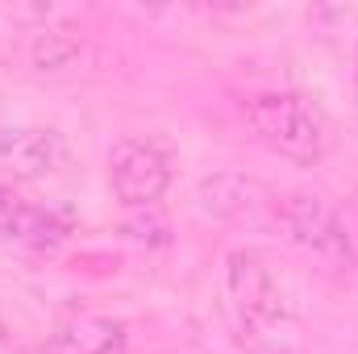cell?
Segmentation results:
<instances>
[{"instance_id":"obj_7","label":"cell","mask_w":358,"mask_h":354,"mask_svg":"<svg viewBox=\"0 0 358 354\" xmlns=\"http://www.w3.org/2000/svg\"><path fill=\"white\" fill-rule=\"evenodd\" d=\"M0 234L34 255H55L67 242V221L42 204L13 196V187H0Z\"/></svg>"},{"instance_id":"obj_8","label":"cell","mask_w":358,"mask_h":354,"mask_svg":"<svg viewBox=\"0 0 358 354\" xmlns=\"http://www.w3.org/2000/svg\"><path fill=\"white\" fill-rule=\"evenodd\" d=\"M125 346H129V330L117 317L76 313L55 325L42 354H125Z\"/></svg>"},{"instance_id":"obj_3","label":"cell","mask_w":358,"mask_h":354,"mask_svg":"<svg viewBox=\"0 0 358 354\" xmlns=\"http://www.w3.org/2000/svg\"><path fill=\"white\" fill-rule=\"evenodd\" d=\"M225 292H229V309H234L238 325L255 338L271 334L287 313L271 267L255 250H234L225 259Z\"/></svg>"},{"instance_id":"obj_1","label":"cell","mask_w":358,"mask_h":354,"mask_svg":"<svg viewBox=\"0 0 358 354\" xmlns=\"http://www.w3.org/2000/svg\"><path fill=\"white\" fill-rule=\"evenodd\" d=\"M242 117L267 150L300 167H317L334 146L325 117L296 92H259L242 104Z\"/></svg>"},{"instance_id":"obj_4","label":"cell","mask_w":358,"mask_h":354,"mask_svg":"<svg viewBox=\"0 0 358 354\" xmlns=\"http://www.w3.org/2000/svg\"><path fill=\"white\" fill-rule=\"evenodd\" d=\"M171 183V159L142 138H121L108 150V187L125 208H155Z\"/></svg>"},{"instance_id":"obj_11","label":"cell","mask_w":358,"mask_h":354,"mask_svg":"<svg viewBox=\"0 0 358 354\" xmlns=\"http://www.w3.org/2000/svg\"><path fill=\"white\" fill-rule=\"evenodd\" d=\"M13 338V321H8V309L0 304V342H8Z\"/></svg>"},{"instance_id":"obj_5","label":"cell","mask_w":358,"mask_h":354,"mask_svg":"<svg viewBox=\"0 0 358 354\" xmlns=\"http://www.w3.org/2000/svg\"><path fill=\"white\" fill-rule=\"evenodd\" d=\"M200 208L217 221L259 229L267 221H279V200L271 196L259 179L246 176H213L200 183Z\"/></svg>"},{"instance_id":"obj_6","label":"cell","mask_w":358,"mask_h":354,"mask_svg":"<svg viewBox=\"0 0 358 354\" xmlns=\"http://www.w3.org/2000/svg\"><path fill=\"white\" fill-rule=\"evenodd\" d=\"M63 138L42 125H0V176L4 179H46L63 167Z\"/></svg>"},{"instance_id":"obj_2","label":"cell","mask_w":358,"mask_h":354,"mask_svg":"<svg viewBox=\"0 0 358 354\" xmlns=\"http://www.w3.org/2000/svg\"><path fill=\"white\" fill-rule=\"evenodd\" d=\"M279 225L296 246L317 255L329 267H350L355 263V229L342 217L338 200L317 192V187H296L279 196Z\"/></svg>"},{"instance_id":"obj_9","label":"cell","mask_w":358,"mask_h":354,"mask_svg":"<svg viewBox=\"0 0 358 354\" xmlns=\"http://www.w3.org/2000/svg\"><path fill=\"white\" fill-rule=\"evenodd\" d=\"M76 55H80V38H76L67 25H42V29H34V38H29V59H34L38 71H59V67H67Z\"/></svg>"},{"instance_id":"obj_10","label":"cell","mask_w":358,"mask_h":354,"mask_svg":"<svg viewBox=\"0 0 358 354\" xmlns=\"http://www.w3.org/2000/svg\"><path fill=\"white\" fill-rule=\"evenodd\" d=\"M134 217H129V238L134 242H146V246H163L167 242V221L159 217V204L155 208H129Z\"/></svg>"}]
</instances>
